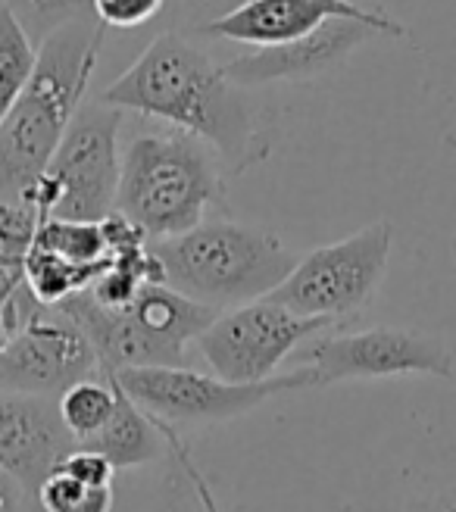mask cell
Here are the masks:
<instances>
[{"instance_id":"6da1fadb","label":"cell","mask_w":456,"mask_h":512,"mask_svg":"<svg viewBox=\"0 0 456 512\" xmlns=\"http://www.w3.org/2000/svg\"><path fill=\"white\" fill-rule=\"evenodd\" d=\"M100 100L207 141L228 172H247L269 157L275 116L257 88L225 75L197 35L166 29L144 47Z\"/></svg>"},{"instance_id":"7a4b0ae2","label":"cell","mask_w":456,"mask_h":512,"mask_svg":"<svg viewBox=\"0 0 456 512\" xmlns=\"http://www.w3.org/2000/svg\"><path fill=\"white\" fill-rule=\"evenodd\" d=\"M104 32V25L88 16L60 25L38 44L32 79L0 122V197L19 200L47 169L66 125L85 100Z\"/></svg>"},{"instance_id":"3957f363","label":"cell","mask_w":456,"mask_h":512,"mask_svg":"<svg viewBox=\"0 0 456 512\" xmlns=\"http://www.w3.org/2000/svg\"><path fill=\"white\" fill-rule=\"evenodd\" d=\"M225 210L216 150L182 128L144 132L119 157L116 213L138 225L150 241L182 235Z\"/></svg>"},{"instance_id":"277c9868","label":"cell","mask_w":456,"mask_h":512,"mask_svg":"<svg viewBox=\"0 0 456 512\" xmlns=\"http://www.w3.org/2000/svg\"><path fill=\"white\" fill-rule=\"evenodd\" d=\"M150 250L172 291L219 313L266 297L297 263V253L278 235L238 222H200L154 241Z\"/></svg>"},{"instance_id":"5b68a950","label":"cell","mask_w":456,"mask_h":512,"mask_svg":"<svg viewBox=\"0 0 456 512\" xmlns=\"http://www.w3.org/2000/svg\"><path fill=\"white\" fill-rule=\"evenodd\" d=\"M122 110L94 100L75 110L47 169L19 194L41 219L100 222L116 210Z\"/></svg>"},{"instance_id":"8992f818","label":"cell","mask_w":456,"mask_h":512,"mask_svg":"<svg viewBox=\"0 0 456 512\" xmlns=\"http://www.w3.org/2000/svg\"><path fill=\"white\" fill-rule=\"evenodd\" d=\"M150 419L172 428L185 425H213L244 416L260 403L319 388V378L310 366L282 372L263 381H225L219 375H204L188 366H138L110 375Z\"/></svg>"},{"instance_id":"52a82bcc","label":"cell","mask_w":456,"mask_h":512,"mask_svg":"<svg viewBox=\"0 0 456 512\" xmlns=\"http://www.w3.org/2000/svg\"><path fill=\"white\" fill-rule=\"evenodd\" d=\"M394 241L391 222H372L344 241L297 256L288 278L266 297L310 319H344L363 310L388 269Z\"/></svg>"},{"instance_id":"ba28073f","label":"cell","mask_w":456,"mask_h":512,"mask_svg":"<svg viewBox=\"0 0 456 512\" xmlns=\"http://www.w3.org/2000/svg\"><path fill=\"white\" fill-rule=\"evenodd\" d=\"M332 319H310L269 297L222 310L194 338L197 353L225 381H263L310 338L332 328Z\"/></svg>"},{"instance_id":"9c48e42d","label":"cell","mask_w":456,"mask_h":512,"mask_svg":"<svg viewBox=\"0 0 456 512\" xmlns=\"http://www.w3.org/2000/svg\"><path fill=\"white\" fill-rule=\"evenodd\" d=\"M303 366H310L319 384L357 381V378H397V375H435L453 378V353L438 335L413 328H366L350 335L310 338L303 344Z\"/></svg>"},{"instance_id":"30bf717a","label":"cell","mask_w":456,"mask_h":512,"mask_svg":"<svg viewBox=\"0 0 456 512\" xmlns=\"http://www.w3.org/2000/svg\"><path fill=\"white\" fill-rule=\"evenodd\" d=\"M97 372V353L88 335L60 306L35 303L0 347V388L4 391L60 397L72 381Z\"/></svg>"},{"instance_id":"8fae6325","label":"cell","mask_w":456,"mask_h":512,"mask_svg":"<svg viewBox=\"0 0 456 512\" xmlns=\"http://www.w3.org/2000/svg\"><path fill=\"white\" fill-rule=\"evenodd\" d=\"M328 19H357L378 35H407L385 13L366 10L357 0H241L238 7L213 19L200 38H222L247 47H272L310 35Z\"/></svg>"},{"instance_id":"7c38bea8","label":"cell","mask_w":456,"mask_h":512,"mask_svg":"<svg viewBox=\"0 0 456 512\" xmlns=\"http://www.w3.org/2000/svg\"><path fill=\"white\" fill-rule=\"evenodd\" d=\"M372 35H378L372 25L357 19H328L310 35L272 44V47H253L250 54L222 63L225 75L244 88H263L272 82H307L316 75L328 72L332 66L344 63L353 50L363 47Z\"/></svg>"},{"instance_id":"4fadbf2b","label":"cell","mask_w":456,"mask_h":512,"mask_svg":"<svg viewBox=\"0 0 456 512\" xmlns=\"http://www.w3.org/2000/svg\"><path fill=\"white\" fill-rule=\"evenodd\" d=\"M75 444L60 419L57 397L0 388V469L32 497Z\"/></svg>"},{"instance_id":"5bb4252c","label":"cell","mask_w":456,"mask_h":512,"mask_svg":"<svg viewBox=\"0 0 456 512\" xmlns=\"http://www.w3.org/2000/svg\"><path fill=\"white\" fill-rule=\"evenodd\" d=\"M116 384V381H113ZM82 447H91L97 453H104L116 472L129 469H144L150 463H160L169 453V444L163 438V428L150 419L144 409L125 394L116 384V406L107 425L97 434H91L88 441H79Z\"/></svg>"},{"instance_id":"9a60e30c","label":"cell","mask_w":456,"mask_h":512,"mask_svg":"<svg viewBox=\"0 0 456 512\" xmlns=\"http://www.w3.org/2000/svg\"><path fill=\"white\" fill-rule=\"evenodd\" d=\"M107 266H82L32 244V250L22 256V281L41 306H57L66 297L91 288Z\"/></svg>"},{"instance_id":"2e32d148","label":"cell","mask_w":456,"mask_h":512,"mask_svg":"<svg viewBox=\"0 0 456 512\" xmlns=\"http://www.w3.org/2000/svg\"><path fill=\"white\" fill-rule=\"evenodd\" d=\"M113 406H116V384L104 372L72 381L57 397L60 419L75 441H88L91 434L104 428L107 419L113 416Z\"/></svg>"},{"instance_id":"e0dca14e","label":"cell","mask_w":456,"mask_h":512,"mask_svg":"<svg viewBox=\"0 0 456 512\" xmlns=\"http://www.w3.org/2000/svg\"><path fill=\"white\" fill-rule=\"evenodd\" d=\"M38 57V44L22 29L7 4H0V122L7 119L22 88L29 85Z\"/></svg>"},{"instance_id":"ac0fdd59","label":"cell","mask_w":456,"mask_h":512,"mask_svg":"<svg viewBox=\"0 0 456 512\" xmlns=\"http://www.w3.org/2000/svg\"><path fill=\"white\" fill-rule=\"evenodd\" d=\"M35 247L82 266H107L113 256L100 222H75V219H54V216L38 225Z\"/></svg>"},{"instance_id":"d6986e66","label":"cell","mask_w":456,"mask_h":512,"mask_svg":"<svg viewBox=\"0 0 456 512\" xmlns=\"http://www.w3.org/2000/svg\"><path fill=\"white\" fill-rule=\"evenodd\" d=\"M41 512H116V484H85L54 469L35 491Z\"/></svg>"},{"instance_id":"ffe728a7","label":"cell","mask_w":456,"mask_h":512,"mask_svg":"<svg viewBox=\"0 0 456 512\" xmlns=\"http://www.w3.org/2000/svg\"><path fill=\"white\" fill-rule=\"evenodd\" d=\"M13 10V16L22 22V29L29 32L35 44H41L50 32L72 19H88L91 0H0Z\"/></svg>"},{"instance_id":"44dd1931","label":"cell","mask_w":456,"mask_h":512,"mask_svg":"<svg viewBox=\"0 0 456 512\" xmlns=\"http://www.w3.org/2000/svg\"><path fill=\"white\" fill-rule=\"evenodd\" d=\"M44 219L22 200L0 197V256L22 263V256L32 250L38 225Z\"/></svg>"},{"instance_id":"7402d4cb","label":"cell","mask_w":456,"mask_h":512,"mask_svg":"<svg viewBox=\"0 0 456 512\" xmlns=\"http://www.w3.org/2000/svg\"><path fill=\"white\" fill-rule=\"evenodd\" d=\"M163 10L166 0H91V13L104 29H141Z\"/></svg>"},{"instance_id":"603a6c76","label":"cell","mask_w":456,"mask_h":512,"mask_svg":"<svg viewBox=\"0 0 456 512\" xmlns=\"http://www.w3.org/2000/svg\"><path fill=\"white\" fill-rule=\"evenodd\" d=\"M63 472H69L72 478H79L85 484H116V469L113 463L104 456V453H97L91 447H82V444H75L63 459H60V466Z\"/></svg>"},{"instance_id":"cb8c5ba5","label":"cell","mask_w":456,"mask_h":512,"mask_svg":"<svg viewBox=\"0 0 456 512\" xmlns=\"http://www.w3.org/2000/svg\"><path fill=\"white\" fill-rule=\"evenodd\" d=\"M0 512H35V497L4 469H0Z\"/></svg>"},{"instance_id":"d4e9b609","label":"cell","mask_w":456,"mask_h":512,"mask_svg":"<svg viewBox=\"0 0 456 512\" xmlns=\"http://www.w3.org/2000/svg\"><path fill=\"white\" fill-rule=\"evenodd\" d=\"M419 512H456V497H450V494L435 497V500H428L425 506H419Z\"/></svg>"},{"instance_id":"484cf974","label":"cell","mask_w":456,"mask_h":512,"mask_svg":"<svg viewBox=\"0 0 456 512\" xmlns=\"http://www.w3.org/2000/svg\"><path fill=\"white\" fill-rule=\"evenodd\" d=\"M16 266H22V263H13V260H7V256H0V272H7V269H16Z\"/></svg>"},{"instance_id":"4316f807","label":"cell","mask_w":456,"mask_h":512,"mask_svg":"<svg viewBox=\"0 0 456 512\" xmlns=\"http://www.w3.org/2000/svg\"><path fill=\"white\" fill-rule=\"evenodd\" d=\"M450 247H453V260H456V238H453V244H450Z\"/></svg>"},{"instance_id":"83f0119b","label":"cell","mask_w":456,"mask_h":512,"mask_svg":"<svg viewBox=\"0 0 456 512\" xmlns=\"http://www.w3.org/2000/svg\"><path fill=\"white\" fill-rule=\"evenodd\" d=\"M35 512H41V509H38V503H35Z\"/></svg>"}]
</instances>
